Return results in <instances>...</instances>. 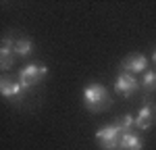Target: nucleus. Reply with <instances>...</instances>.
Masks as SVG:
<instances>
[{
	"label": "nucleus",
	"instance_id": "obj_1",
	"mask_svg": "<svg viewBox=\"0 0 156 150\" xmlns=\"http://www.w3.org/2000/svg\"><path fill=\"white\" fill-rule=\"evenodd\" d=\"M83 102H85V106H87L90 111H98L102 104H106L108 96H106L104 86H100V84H90V86L83 90Z\"/></svg>",
	"mask_w": 156,
	"mask_h": 150
},
{
	"label": "nucleus",
	"instance_id": "obj_2",
	"mask_svg": "<svg viewBox=\"0 0 156 150\" xmlns=\"http://www.w3.org/2000/svg\"><path fill=\"white\" fill-rule=\"evenodd\" d=\"M123 136V131L119 129V125H108V127H102L96 131V140L100 142V146L104 150H117L119 148V140Z\"/></svg>",
	"mask_w": 156,
	"mask_h": 150
},
{
	"label": "nucleus",
	"instance_id": "obj_3",
	"mask_svg": "<svg viewBox=\"0 0 156 150\" xmlns=\"http://www.w3.org/2000/svg\"><path fill=\"white\" fill-rule=\"evenodd\" d=\"M48 73V69L46 67H37V65H27L25 69H21V73H19V81H21V86L23 88H29L34 86V84H37L44 75Z\"/></svg>",
	"mask_w": 156,
	"mask_h": 150
},
{
	"label": "nucleus",
	"instance_id": "obj_4",
	"mask_svg": "<svg viewBox=\"0 0 156 150\" xmlns=\"http://www.w3.org/2000/svg\"><path fill=\"white\" fill-rule=\"evenodd\" d=\"M146 67H148V59L144 54H129L123 61L125 73H140V71H146Z\"/></svg>",
	"mask_w": 156,
	"mask_h": 150
},
{
	"label": "nucleus",
	"instance_id": "obj_5",
	"mask_svg": "<svg viewBox=\"0 0 156 150\" xmlns=\"http://www.w3.org/2000/svg\"><path fill=\"white\" fill-rule=\"evenodd\" d=\"M115 90L119 92V94H123V96H129V94H133L135 90H137V81H135V77L129 73H121L119 79L115 81Z\"/></svg>",
	"mask_w": 156,
	"mask_h": 150
},
{
	"label": "nucleus",
	"instance_id": "obj_6",
	"mask_svg": "<svg viewBox=\"0 0 156 150\" xmlns=\"http://www.w3.org/2000/svg\"><path fill=\"white\" fill-rule=\"evenodd\" d=\"M144 148V142H142V138L135 136V134H123L119 140V150H142Z\"/></svg>",
	"mask_w": 156,
	"mask_h": 150
},
{
	"label": "nucleus",
	"instance_id": "obj_7",
	"mask_svg": "<svg viewBox=\"0 0 156 150\" xmlns=\"http://www.w3.org/2000/svg\"><path fill=\"white\" fill-rule=\"evenodd\" d=\"M25 88L21 86V81H11V79H2V84H0V92H2V96L4 98H17V96H21L23 94Z\"/></svg>",
	"mask_w": 156,
	"mask_h": 150
},
{
	"label": "nucleus",
	"instance_id": "obj_8",
	"mask_svg": "<svg viewBox=\"0 0 156 150\" xmlns=\"http://www.w3.org/2000/svg\"><path fill=\"white\" fill-rule=\"evenodd\" d=\"M12 54H15V42L11 38H4L2 40V48H0V56H2V69H11L12 65Z\"/></svg>",
	"mask_w": 156,
	"mask_h": 150
},
{
	"label": "nucleus",
	"instance_id": "obj_9",
	"mask_svg": "<svg viewBox=\"0 0 156 150\" xmlns=\"http://www.w3.org/2000/svg\"><path fill=\"white\" fill-rule=\"evenodd\" d=\"M152 123H154V112H152V106H150V104H144V106H142V111H140V115L135 117V127H140V129H148Z\"/></svg>",
	"mask_w": 156,
	"mask_h": 150
},
{
	"label": "nucleus",
	"instance_id": "obj_10",
	"mask_svg": "<svg viewBox=\"0 0 156 150\" xmlns=\"http://www.w3.org/2000/svg\"><path fill=\"white\" fill-rule=\"evenodd\" d=\"M31 48H34V44H31L29 38H19V40H15V54H19V56H29V54H31Z\"/></svg>",
	"mask_w": 156,
	"mask_h": 150
},
{
	"label": "nucleus",
	"instance_id": "obj_11",
	"mask_svg": "<svg viewBox=\"0 0 156 150\" xmlns=\"http://www.w3.org/2000/svg\"><path fill=\"white\" fill-rule=\"evenodd\" d=\"M117 125H119V129L123 131V134H129V129L135 125V119H133L131 115H123V117H121V121Z\"/></svg>",
	"mask_w": 156,
	"mask_h": 150
},
{
	"label": "nucleus",
	"instance_id": "obj_12",
	"mask_svg": "<svg viewBox=\"0 0 156 150\" xmlns=\"http://www.w3.org/2000/svg\"><path fill=\"white\" fill-rule=\"evenodd\" d=\"M144 88L146 90H154L156 88V73L154 71H146L144 73Z\"/></svg>",
	"mask_w": 156,
	"mask_h": 150
},
{
	"label": "nucleus",
	"instance_id": "obj_13",
	"mask_svg": "<svg viewBox=\"0 0 156 150\" xmlns=\"http://www.w3.org/2000/svg\"><path fill=\"white\" fill-rule=\"evenodd\" d=\"M152 61H154V62H156V52H154V54H152Z\"/></svg>",
	"mask_w": 156,
	"mask_h": 150
}]
</instances>
